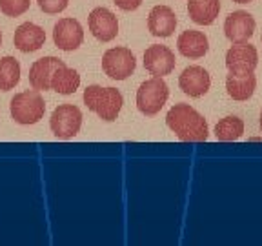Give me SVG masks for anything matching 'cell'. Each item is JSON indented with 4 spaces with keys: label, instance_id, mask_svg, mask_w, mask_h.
<instances>
[{
    "label": "cell",
    "instance_id": "1",
    "mask_svg": "<svg viewBox=\"0 0 262 246\" xmlns=\"http://www.w3.org/2000/svg\"><path fill=\"white\" fill-rule=\"evenodd\" d=\"M166 124L182 142H206L209 137L208 120L189 104H175L166 115Z\"/></svg>",
    "mask_w": 262,
    "mask_h": 246
},
{
    "label": "cell",
    "instance_id": "2",
    "mask_svg": "<svg viewBox=\"0 0 262 246\" xmlns=\"http://www.w3.org/2000/svg\"><path fill=\"white\" fill-rule=\"evenodd\" d=\"M84 104L88 110L97 113L106 122H113L122 110L124 97L117 88H102L98 84H91L84 90Z\"/></svg>",
    "mask_w": 262,
    "mask_h": 246
},
{
    "label": "cell",
    "instance_id": "3",
    "mask_svg": "<svg viewBox=\"0 0 262 246\" xmlns=\"http://www.w3.org/2000/svg\"><path fill=\"white\" fill-rule=\"evenodd\" d=\"M9 111H11L13 120L22 124V126L37 124L46 113L44 97H42L38 90L20 91V93H16L15 97L11 98Z\"/></svg>",
    "mask_w": 262,
    "mask_h": 246
},
{
    "label": "cell",
    "instance_id": "4",
    "mask_svg": "<svg viewBox=\"0 0 262 246\" xmlns=\"http://www.w3.org/2000/svg\"><path fill=\"white\" fill-rule=\"evenodd\" d=\"M168 97L169 88L162 77L147 78L137 90V108H139L140 113L153 117L162 110L164 104L168 102Z\"/></svg>",
    "mask_w": 262,
    "mask_h": 246
},
{
    "label": "cell",
    "instance_id": "5",
    "mask_svg": "<svg viewBox=\"0 0 262 246\" xmlns=\"http://www.w3.org/2000/svg\"><path fill=\"white\" fill-rule=\"evenodd\" d=\"M82 126V111L75 104H60L49 119V128L57 139L68 140L78 135Z\"/></svg>",
    "mask_w": 262,
    "mask_h": 246
},
{
    "label": "cell",
    "instance_id": "6",
    "mask_svg": "<svg viewBox=\"0 0 262 246\" xmlns=\"http://www.w3.org/2000/svg\"><path fill=\"white\" fill-rule=\"evenodd\" d=\"M137 68V58L127 48H111L102 55V70L113 80H126Z\"/></svg>",
    "mask_w": 262,
    "mask_h": 246
},
{
    "label": "cell",
    "instance_id": "7",
    "mask_svg": "<svg viewBox=\"0 0 262 246\" xmlns=\"http://www.w3.org/2000/svg\"><path fill=\"white\" fill-rule=\"evenodd\" d=\"M90 31L97 40L111 42L119 35V18L107 8H95L88 16Z\"/></svg>",
    "mask_w": 262,
    "mask_h": 246
},
{
    "label": "cell",
    "instance_id": "8",
    "mask_svg": "<svg viewBox=\"0 0 262 246\" xmlns=\"http://www.w3.org/2000/svg\"><path fill=\"white\" fill-rule=\"evenodd\" d=\"M175 53L168 46L153 44L144 51V68L153 77H164L175 70Z\"/></svg>",
    "mask_w": 262,
    "mask_h": 246
},
{
    "label": "cell",
    "instance_id": "9",
    "mask_svg": "<svg viewBox=\"0 0 262 246\" xmlns=\"http://www.w3.org/2000/svg\"><path fill=\"white\" fill-rule=\"evenodd\" d=\"M84 40V29L77 18H60L53 28V42L62 51H75Z\"/></svg>",
    "mask_w": 262,
    "mask_h": 246
},
{
    "label": "cell",
    "instance_id": "10",
    "mask_svg": "<svg viewBox=\"0 0 262 246\" xmlns=\"http://www.w3.org/2000/svg\"><path fill=\"white\" fill-rule=\"evenodd\" d=\"M257 64V48L250 42H233V46L226 51V68L229 71H255Z\"/></svg>",
    "mask_w": 262,
    "mask_h": 246
},
{
    "label": "cell",
    "instance_id": "11",
    "mask_svg": "<svg viewBox=\"0 0 262 246\" xmlns=\"http://www.w3.org/2000/svg\"><path fill=\"white\" fill-rule=\"evenodd\" d=\"M257 22L248 11H233L226 16L224 20V35L231 42H248L253 37Z\"/></svg>",
    "mask_w": 262,
    "mask_h": 246
},
{
    "label": "cell",
    "instance_id": "12",
    "mask_svg": "<svg viewBox=\"0 0 262 246\" xmlns=\"http://www.w3.org/2000/svg\"><path fill=\"white\" fill-rule=\"evenodd\" d=\"M179 86L186 95L199 98L206 95L211 88V77L202 66H188L179 77Z\"/></svg>",
    "mask_w": 262,
    "mask_h": 246
},
{
    "label": "cell",
    "instance_id": "13",
    "mask_svg": "<svg viewBox=\"0 0 262 246\" xmlns=\"http://www.w3.org/2000/svg\"><path fill=\"white\" fill-rule=\"evenodd\" d=\"M64 64L66 62L60 60L58 57H44L33 62L31 68H29V84H31L33 90H51V78H53L55 71Z\"/></svg>",
    "mask_w": 262,
    "mask_h": 246
},
{
    "label": "cell",
    "instance_id": "14",
    "mask_svg": "<svg viewBox=\"0 0 262 246\" xmlns=\"http://www.w3.org/2000/svg\"><path fill=\"white\" fill-rule=\"evenodd\" d=\"M46 42V31L38 24L33 22H24L15 29V37H13V44L18 51L22 53H33L44 46Z\"/></svg>",
    "mask_w": 262,
    "mask_h": 246
},
{
    "label": "cell",
    "instance_id": "15",
    "mask_svg": "<svg viewBox=\"0 0 262 246\" xmlns=\"http://www.w3.org/2000/svg\"><path fill=\"white\" fill-rule=\"evenodd\" d=\"M177 28V15L169 6H155L147 15V29L153 37H171Z\"/></svg>",
    "mask_w": 262,
    "mask_h": 246
},
{
    "label": "cell",
    "instance_id": "16",
    "mask_svg": "<svg viewBox=\"0 0 262 246\" xmlns=\"http://www.w3.org/2000/svg\"><path fill=\"white\" fill-rule=\"evenodd\" d=\"M257 77L253 71H229L226 77V91L233 100H248L255 93Z\"/></svg>",
    "mask_w": 262,
    "mask_h": 246
},
{
    "label": "cell",
    "instance_id": "17",
    "mask_svg": "<svg viewBox=\"0 0 262 246\" xmlns=\"http://www.w3.org/2000/svg\"><path fill=\"white\" fill-rule=\"evenodd\" d=\"M177 48H179V53L184 55V57L201 58L208 53L209 40L202 31L188 29V31H182L179 35V38H177Z\"/></svg>",
    "mask_w": 262,
    "mask_h": 246
},
{
    "label": "cell",
    "instance_id": "18",
    "mask_svg": "<svg viewBox=\"0 0 262 246\" xmlns=\"http://www.w3.org/2000/svg\"><path fill=\"white\" fill-rule=\"evenodd\" d=\"M188 13L195 24L211 26L221 13V0H188Z\"/></svg>",
    "mask_w": 262,
    "mask_h": 246
},
{
    "label": "cell",
    "instance_id": "19",
    "mask_svg": "<svg viewBox=\"0 0 262 246\" xmlns=\"http://www.w3.org/2000/svg\"><path fill=\"white\" fill-rule=\"evenodd\" d=\"M78 86H80V75L77 73V70L66 64L58 68L51 78V90L60 95H73Z\"/></svg>",
    "mask_w": 262,
    "mask_h": 246
},
{
    "label": "cell",
    "instance_id": "20",
    "mask_svg": "<svg viewBox=\"0 0 262 246\" xmlns=\"http://www.w3.org/2000/svg\"><path fill=\"white\" fill-rule=\"evenodd\" d=\"M244 133V120L237 115H228L215 124V139L221 142H233Z\"/></svg>",
    "mask_w": 262,
    "mask_h": 246
},
{
    "label": "cell",
    "instance_id": "21",
    "mask_svg": "<svg viewBox=\"0 0 262 246\" xmlns=\"http://www.w3.org/2000/svg\"><path fill=\"white\" fill-rule=\"evenodd\" d=\"M20 82V62L15 57L0 58V91H9Z\"/></svg>",
    "mask_w": 262,
    "mask_h": 246
},
{
    "label": "cell",
    "instance_id": "22",
    "mask_svg": "<svg viewBox=\"0 0 262 246\" xmlns=\"http://www.w3.org/2000/svg\"><path fill=\"white\" fill-rule=\"evenodd\" d=\"M31 6V0H0V11L6 16H20Z\"/></svg>",
    "mask_w": 262,
    "mask_h": 246
},
{
    "label": "cell",
    "instance_id": "23",
    "mask_svg": "<svg viewBox=\"0 0 262 246\" xmlns=\"http://www.w3.org/2000/svg\"><path fill=\"white\" fill-rule=\"evenodd\" d=\"M38 8L42 9L48 15H55V13H60L68 8L70 0H37Z\"/></svg>",
    "mask_w": 262,
    "mask_h": 246
},
{
    "label": "cell",
    "instance_id": "24",
    "mask_svg": "<svg viewBox=\"0 0 262 246\" xmlns=\"http://www.w3.org/2000/svg\"><path fill=\"white\" fill-rule=\"evenodd\" d=\"M115 6L120 8L122 11H135V9L140 8L142 0H113Z\"/></svg>",
    "mask_w": 262,
    "mask_h": 246
},
{
    "label": "cell",
    "instance_id": "25",
    "mask_svg": "<svg viewBox=\"0 0 262 246\" xmlns=\"http://www.w3.org/2000/svg\"><path fill=\"white\" fill-rule=\"evenodd\" d=\"M237 4H248V2H253V0H233Z\"/></svg>",
    "mask_w": 262,
    "mask_h": 246
},
{
    "label": "cell",
    "instance_id": "26",
    "mask_svg": "<svg viewBox=\"0 0 262 246\" xmlns=\"http://www.w3.org/2000/svg\"><path fill=\"white\" fill-rule=\"evenodd\" d=\"M0 46H2V31H0Z\"/></svg>",
    "mask_w": 262,
    "mask_h": 246
},
{
    "label": "cell",
    "instance_id": "27",
    "mask_svg": "<svg viewBox=\"0 0 262 246\" xmlns=\"http://www.w3.org/2000/svg\"><path fill=\"white\" fill-rule=\"evenodd\" d=\"M260 130H262V111H260Z\"/></svg>",
    "mask_w": 262,
    "mask_h": 246
}]
</instances>
